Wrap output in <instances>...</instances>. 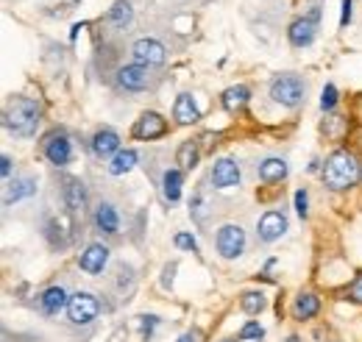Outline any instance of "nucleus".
<instances>
[{"label":"nucleus","mask_w":362,"mask_h":342,"mask_svg":"<svg viewBox=\"0 0 362 342\" xmlns=\"http://www.w3.org/2000/svg\"><path fill=\"white\" fill-rule=\"evenodd\" d=\"M40 123H42V109H40V103L34 98L14 95L3 106V129L8 131L11 136L31 139V136H37Z\"/></svg>","instance_id":"f257e3e1"},{"label":"nucleus","mask_w":362,"mask_h":342,"mask_svg":"<svg viewBox=\"0 0 362 342\" xmlns=\"http://www.w3.org/2000/svg\"><path fill=\"white\" fill-rule=\"evenodd\" d=\"M360 175H362V162L351 151H346V148L329 153L326 162H323V167H320L323 184L329 189H334V192H346V189L357 187L360 184Z\"/></svg>","instance_id":"f03ea898"},{"label":"nucleus","mask_w":362,"mask_h":342,"mask_svg":"<svg viewBox=\"0 0 362 342\" xmlns=\"http://www.w3.org/2000/svg\"><path fill=\"white\" fill-rule=\"evenodd\" d=\"M268 92H271V98L279 103V106H284V109H298L304 100H307V84H304V78L301 76H296V73H281V76H276L268 86Z\"/></svg>","instance_id":"7ed1b4c3"},{"label":"nucleus","mask_w":362,"mask_h":342,"mask_svg":"<svg viewBox=\"0 0 362 342\" xmlns=\"http://www.w3.org/2000/svg\"><path fill=\"white\" fill-rule=\"evenodd\" d=\"M245 248H248V237H245V228L243 225L226 223V225L218 228V234H215V251H218L221 259L234 261V259H240L245 254Z\"/></svg>","instance_id":"20e7f679"},{"label":"nucleus","mask_w":362,"mask_h":342,"mask_svg":"<svg viewBox=\"0 0 362 342\" xmlns=\"http://www.w3.org/2000/svg\"><path fill=\"white\" fill-rule=\"evenodd\" d=\"M62 204H64V209L73 220H81L90 209L87 184L81 178H76V175H64L62 178Z\"/></svg>","instance_id":"39448f33"},{"label":"nucleus","mask_w":362,"mask_h":342,"mask_svg":"<svg viewBox=\"0 0 362 342\" xmlns=\"http://www.w3.org/2000/svg\"><path fill=\"white\" fill-rule=\"evenodd\" d=\"M42 153L53 167H67L73 162V139L64 129L50 131L42 139Z\"/></svg>","instance_id":"423d86ee"},{"label":"nucleus","mask_w":362,"mask_h":342,"mask_svg":"<svg viewBox=\"0 0 362 342\" xmlns=\"http://www.w3.org/2000/svg\"><path fill=\"white\" fill-rule=\"evenodd\" d=\"M100 314V300L98 295H92L87 290H78L70 295V303H67V317L73 326H90L92 320H98Z\"/></svg>","instance_id":"0eeeda50"},{"label":"nucleus","mask_w":362,"mask_h":342,"mask_svg":"<svg viewBox=\"0 0 362 342\" xmlns=\"http://www.w3.org/2000/svg\"><path fill=\"white\" fill-rule=\"evenodd\" d=\"M317 25H320V6H313L310 14H304V17L290 23V28H287L290 45L293 47H310L317 37Z\"/></svg>","instance_id":"6e6552de"},{"label":"nucleus","mask_w":362,"mask_h":342,"mask_svg":"<svg viewBox=\"0 0 362 342\" xmlns=\"http://www.w3.org/2000/svg\"><path fill=\"white\" fill-rule=\"evenodd\" d=\"M209 181L215 189H234L243 181V170L234 159L223 156V159H215V165L209 167Z\"/></svg>","instance_id":"1a4fd4ad"},{"label":"nucleus","mask_w":362,"mask_h":342,"mask_svg":"<svg viewBox=\"0 0 362 342\" xmlns=\"http://www.w3.org/2000/svg\"><path fill=\"white\" fill-rule=\"evenodd\" d=\"M165 134H168V120L159 112H142L134 120V126H132V136L134 139H145V142L159 139Z\"/></svg>","instance_id":"9d476101"},{"label":"nucleus","mask_w":362,"mask_h":342,"mask_svg":"<svg viewBox=\"0 0 362 342\" xmlns=\"http://www.w3.org/2000/svg\"><path fill=\"white\" fill-rule=\"evenodd\" d=\"M132 56H134L136 64H142V67H162L165 59H168V50H165L162 42L145 37V40H136L132 45Z\"/></svg>","instance_id":"9b49d317"},{"label":"nucleus","mask_w":362,"mask_h":342,"mask_svg":"<svg viewBox=\"0 0 362 342\" xmlns=\"http://www.w3.org/2000/svg\"><path fill=\"white\" fill-rule=\"evenodd\" d=\"M90 151L95 159H112V156H117L123 151L120 148V134L115 129H109V126L98 129L90 139Z\"/></svg>","instance_id":"f8f14e48"},{"label":"nucleus","mask_w":362,"mask_h":342,"mask_svg":"<svg viewBox=\"0 0 362 342\" xmlns=\"http://www.w3.org/2000/svg\"><path fill=\"white\" fill-rule=\"evenodd\" d=\"M92 225L98 234H106V237H117L120 234V212L115 204L109 201H100L95 209H92Z\"/></svg>","instance_id":"ddd939ff"},{"label":"nucleus","mask_w":362,"mask_h":342,"mask_svg":"<svg viewBox=\"0 0 362 342\" xmlns=\"http://www.w3.org/2000/svg\"><path fill=\"white\" fill-rule=\"evenodd\" d=\"M287 234V214L284 212H265L259 217V223H257V237H259V242H279L281 237Z\"/></svg>","instance_id":"4468645a"},{"label":"nucleus","mask_w":362,"mask_h":342,"mask_svg":"<svg viewBox=\"0 0 362 342\" xmlns=\"http://www.w3.org/2000/svg\"><path fill=\"white\" fill-rule=\"evenodd\" d=\"M109 245H103V242H90L81 254H78V267L84 270V273H90V276H100L103 270H106V264H109Z\"/></svg>","instance_id":"2eb2a0df"},{"label":"nucleus","mask_w":362,"mask_h":342,"mask_svg":"<svg viewBox=\"0 0 362 342\" xmlns=\"http://www.w3.org/2000/svg\"><path fill=\"white\" fill-rule=\"evenodd\" d=\"M115 81L120 89H126V92H142V89H148L151 86V76H148V67H142V64H126V67H120L117 70V76H115Z\"/></svg>","instance_id":"dca6fc26"},{"label":"nucleus","mask_w":362,"mask_h":342,"mask_svg":"<svg viewBox=\"0 0 362 342\" xmlns=\"http://www.w3.org/2000/svg\"><path fill=\"white\" fill-rule=\"evenodd\" d=\"M37 195V178L34 175H17L14 181L6 184L3 189V206H11V204H20L25 198Z\"/></svg>","instance_id":"f3484780"},{"label":"nucleus","mask_w":362,"mask_h":342,"mask_svg":"<svg viewBox=\"0 0 362 342\" xmlns=\"http://www.w3.org/2000/svg\"><path fill=\"white\" fill-rule=\"evenodd\" d=\"M132 20H134V6H132V0H115L112 3V8L106 11V17L100 20L106 28H112V31H126L129 25H132Z\"/></svg>","instance_id":"a211bd4d"},{"label":"nucleus","mask_w":362,"mask_h":342,"mask_svg":"<svg viewBox=\"0 0 362 342\" xmlns=\"http://www.w3.org/2000/svg\"><path fill=\"white\" fill-rule=\"evenodd\" d=\"M173 120L179 126H195L201 120V109H198V103H195V98L189 92H181L179 98H176V103H173Z\"/></svg>","instance_id":"6ab92c4d"},{"label":"nucleus","mask_w":362,"mask_h":342,"mask_svg":"<svg viewBox=\"0 0 362 342\" xmlns=\"http://www.w3.org/2000/svg\"><path fill=\"white\" fill-rule=\"evenodd\" d=\"M317 312H320V298H317L315 293H298V295L293 298V306H290L293 320L307 323V320L317 317Z\"/></svg>","instance_id":"aec40b11"},{"label":"nucleus","mask_w":362,"mask_h":342,"mask_svg":"<svg viewBox=\"0 0 362 342\" xmlns=\"http://www.w3.org/2000/svg\"><path fill=\"white\" fill-rule=\"evenodd\" d=\"M67 303H70V295H67V290L59 287V284H53V287H47V290L40 293V309H42L45 314L67 312Z\"/></svg>","instance_id":"412c9836"},{"label":"nucleus","mask_w":362,"mask_h":342,"mask_svg":"<svg viewBox=\"0 0 362 342\" xmlns=\"http://www.w3.org/2000/svg\"><path fill=\"white\" fill-rule=\"evenodd\" d=\"M248 100H251V89L245 84L228 86V89H223V95H221V106L226 109L228 114H240L248 106Z\"/></svg>","instance_id":"4be33fe9"},{"label":"nucleus","mask_w":362,"mask_h":342,"mask_svg":"<svg viewBox=\"0 0 362 342\" xmlns=\"http://www.w3.org/2000/svg\"><path fill=\"white\" fill-rule=\"evenodd\" d=\"M257 175H259V181H265V184H279V181H284V178L290 175V167H287L284 159L268 156V159H262V162L257 165Z\"/></svg>","instance_id":"5701e85b"},{"label":"nucleus","mask_w":362,"mask_h":342,"mask_svg":"<svg viewBox=\"0 0 362 342\" xmlns=\"http://www.w3.org/2000/svg\"><path fill=\"white\" fill-rule=\"evenodd\" d=\"M181 187H184V170L170 167V170L162 172V195H165L168 204H179Z\"/></svg>","instance_id":"b1692460"},{"label":"nucleus","mask_w":362,"mask_h":342,"mask_svg":"<svg viewBox=\"0 0 362 342\" xmlns=\"http://www.w3.org/2000/svg\"><path fill=\"white\" fill-rule=\"evenodd\" d=\"M198 159H201V148H198V142L195 139H184L179 145V151H176V165H179V170L189 172L198 167Z\"/></svg>","instance_id":"393cba45"},{"label":"nucleus","mask_w":362,"mask_h":342,"mask_svg":"<svg viewBox=\"0 0 362 342\" xmlns=\"http://www.w3.org/2000/svg\"><path fill=\"white\" fill-rule=\"evenodd\" d=\"M136 151L134 148H126V151H120L117 156H112L109 159V165H106V172L109 175H126V172H132L136 167Z\"/></svg>","instance_id":"a878e982"},{"label":"nucleus","mask_w":362,"mask_h":342,"mask_svg":"<svg viewBox=\"0 0 362 342\" xmlns=\"http://www.w3.org/2000/svg\"><path fill=\"white\" fill-rule=\"evenodd\" d=\"M240 309H243L245 314L257 317V314H262V312L268 309V295H265L262 290H248V293L240 295Z\"/></svg>","instance_id":"bb28decb"},{"label":"nucleus","mask_w":362,"mask_h":342,"mask_svg":"<svg viewBox=\"0 0 362 342\" xmlns=\"http://www.w3.org/2000/svg\"><path fill=\"white\" fill-rule=\"evenodd\" d=\"M337 100H340V92H337L334 84H326L320 89V112H323V114H332L334 106H337Z\"/></svg>","instance_id":"cd10ccee"},{"label":"nucleus","mask_w":362,"mask_h":342,"mask_svg":"<svg viewBox=\"0 0 362 342\" xmlns=\"http://www.w3.org/2000/svg\"><path fill=\"white\" fill-rule=\"evenodd\" d=\"M262 337H265V329L259 326V320H248V323L240 329V334H237V340L240 342H248V340L259 342Z\"/></svg>","instance_id":"c85d7f7f"},{"label":"nucleus","mask_w":362,"mask_h":342,"mask_svg":"<svg viewBox=\"0 0 362 342\" xmlns=\"http://www.w3.org/2000/svg\"><path fill=\"white\" fill-rule=\"evenodd\" d=\"M173 245L179 248V251H189V254H198V240L189 234V231H179L176 237H173Z\"/></svg>","instance_id":"c756f323"},{"label":"nucleus","mask_w":362,"mask_h":342,"mask_svg":"<svg viewBox=\"0 0 362 342\" xmlns=\"http://www.w3.org/2000/svg\"><path fill=\"white\" fill-rule=\"evenodd\" d=\"M296 214L301 217V220H307L310 217V195H307V189H296Z\"/></svg>","instance_id":"7c9ffc66"},{"label":"nucleus","mask_w":362,"mask_h":342,"mask_svg":"<svg viewBox=\"0 0 362 342\" xmlns=\"http://www.w3.org/2000/svg\"><path fill=\"white\" fill-rule=\"evenodd\" d=\"M156 326H159V317H156V314H142V317H139V334H142L145 340H151V334H153Z\"/></svg>","instance_id":"2f4dec72"},{"label":"nucleus","mask_w":362,"mask_h":342,"mask_svg":"<svg viewBox=\"0 0 362 342\" xmlns=\"http://www.w3.org/2000/svg\"><path fill=\"white\" fill-rule=\"evenodd\" d=\"M346 298L351 300V303H360V306H362V273H357V276H354V281L349 284Z\"/></svg>","instance_id":"473e14b6"},{"label":"nucleus","mask_w":362,"mask_h":342,"mask_svg":"<svg viewBox=\"0 0 362 342\" xmlns=\"http://www.w3.org/2000/svg\"><path fill=\"white\" fill-rule=\"evenodd\" d=\"M340 28H346L349 23H351V17H354V0H343L340 3Z\"/></svg>","instance_id":"72a5a7b5"},{"label":"nucleus","mask_w":362,"mask_h":342,"mask_svg":"<svg viewBox=\"0 0 362 342\" xmlns=\"http://www.w3.org/2000/svg\"><path fill=\"white\" fill-rule=\"evenodd\" d=\"M11 170H14V159H11L8 153H3V156H0V175H3V181L11 178Z\"/></svg>","instance_id":"f704fd0d"},{"label":"nucleus","mask_w":362,"mask_h":342,"mask_svg":"<svg viewBox=\"0 0 362 342\" xmlns=\"http://www.w3.org/2000/svg\"><path fill=\"white\" fill-rule=\"evenodd\" d=\"M176 342H198V334H195V331H187V334H181Z\"/></svg>","instance_id":"c9c22d12"},{"label":"nucleus","mask_w":362,"mask_h":342,"mask_svg":"<svg viewBox=\"0 0 362 342\" xmlns=\"http://www.w3.org/2000/svg\"><path fill=\"white\" fill-rule=\"evenodd\" d=\"M287 342H301V340H298V337H296V334H293V337H287Z\"/></svg>","instance_id":"e433bc0d"},{"label":"nucleus","mask_w":362,"mask_h":342,"mask_svg":"<svg viewBox=\"0 0 362 342\" xmlns=\"http://www.w3.org/2000/svg\"><path fill=\"white\" fill-rule=\"evenodd\" d=\"M221 342H240V340H231V337H226V340H221Z\"/></svg>","instance_id":"4c0bfd02"},{"label":"nucleus","mask_w":362,"mask_h":342,"mask_svg":"<svg viewBox=\"0 0 362 342\" xmlns=\"http://www.w3.org/2000/svg\"><path fill=\"white\" fill-rule=\"evenodd\" d=\"M360 184H362V175H360Z\"/></svg>","instance_id":"58836bf2"}]
</instances>
